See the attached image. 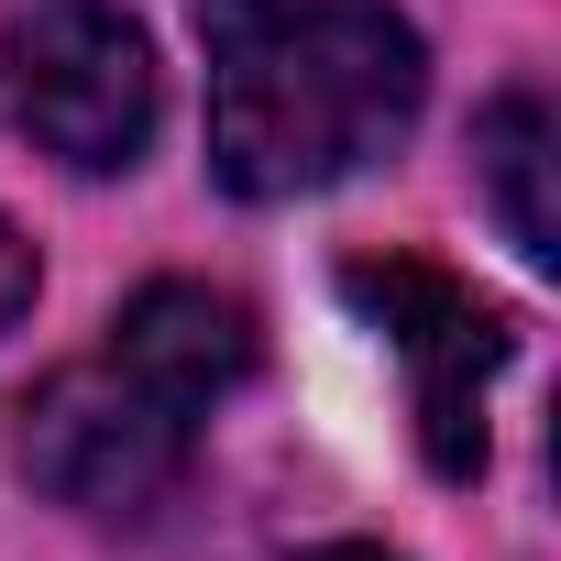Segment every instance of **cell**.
Masks as SVG:
<instances>
[{"label":"cell","instance_id":"3","mask_svg":"<svg viewBox=\"0 0 561 561\" xmlns=\"http://www.w3.org/2000/svg\"><path fill=\"white\" fill-rule=\"evenodd\" d=\"M0 111L34 154L78 176H122L154 144L165 78H154L144 23L111 12V0H23L0 23Z\"/></svg>","mask_w":561,"mask_h":561},{"label":"cell","instance_id":"4","mask_svg":"<svg viewBox=\"0 0 561 561\" xmlns=\"http://www.w3.org/2000/svg\"><path fill=\"white\" fill-rule=\"evenodd\" d=\"M342 298H353V320L408 364V408H419L430 473L473 484V473H484V386L506 375V320H495L473 287H451L440 264H419V253H364V264H342Z\"/></svg>","mask_w":561,"mask_h":561},{"label":"cell","instance_id":"1","mask_svg":"<svg viewBox=\"0 0 561 561\" xmlns=\"http://www.w3.org/2000/svg\"><path fill=\"white\" fill-rule=\"evenodd\" d=\"M209 176L231 198H309L408 144L430 45L386 0H198Z\"/></svg>","mask_w":561,"mask_h":561},{"label":"cell","instance_id":"7","mask_svg":"<svg viewBox=\"0 0 561 561\" xmlns=\"http://www.w3.org/2000/svg\"><path fill=\"white\" fill-rule=\"evenodd\" d=\"M309 561H397V550H364V539H331V550H309Z\"/></svg>","mask_w":561,"mask_h":561},{"label":"cell","instance_id":"2","mask_svg":"<svg viewBox=\"0 0 561 561\" xmlns=\"http://www.w3.org/2000/svg\"><path fill=\"white\" fill-rule=\"evenodd\" d=\"M253 375V309L220 287H144L100 353L56 364L23 397V473L78 517H154L209 430V408Z\"/></svg>","mask_w":561,"mask_h":561},{"label":"cell","instance_id":"5","mask_svg":"<svg viewBox=\"0 0 561 561\" xmlns=\"http://www.w3.org/2000/svg\"><path fill=\"white\" fill-rule=\"evenodd\" d=\"M473 165H484V187H495L506 242H517L528 264H550V253H561V220H550V111H539L528 89L473 122Z\"/></svg>","mask_w":561,"mask_h":561},{"label":"cell","instance_id":"6","mask_svg":"<svg viewBox=\"0 0 561 561\" xmlns=\"http://www.w3.org/2000/svg\"><path fill=\"white\" fill-rule=\"evenodd\" d=\"M23 309H34V242H23L12 220H0V331H12Z\"/></svg>","mask_w":561,"mask_h":561}]
</instances>
